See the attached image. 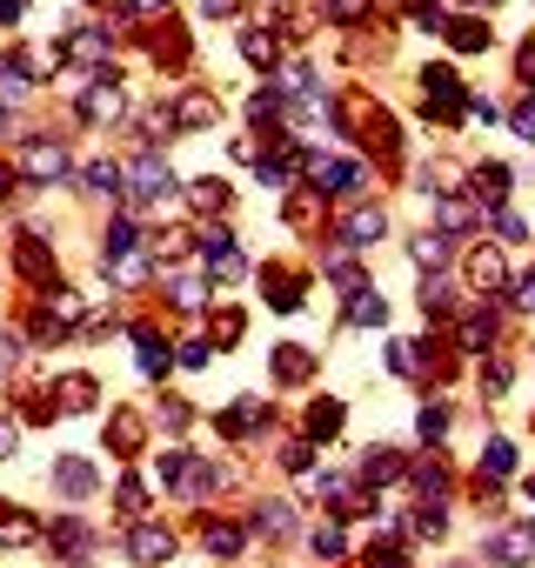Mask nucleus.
<instances>
[{"label": "nucleus", "mask_w": 535, "mask_h": 568, "mask_svg": "<svg viewBox=\"0 0 535 568\" xmlns=\"http://www.w3.org/2000/svg\"><path fill=\"white\" fill-rule=\"evenodd\" d=\"M74 187L94 194V201H101V194L114 201V194L128 187V168H121V161H74Z\"/></svg>", "instance_id": "obj_22"}, {"label": "nucleus", "mask_w": 535, "mask_h": 568, "mask_svg": "<svg viewBox=\"0 0 535 568\" xmlns=\"http://www.w3.org/2000/svg\"><path fill=\"white\" fill-rule=\"evenodd\" d=\"M214 435H221L228 448L268 442V435H275V408H268V395H234V402L214 415Z\"/></svg>", "instance_id": "obj_6"}, {"label": "nucleus", "mask_w": 535, "mask_h": 568, "mask_svg": "<svg viewBox=\"0 0 535 568\" xmlns=\"http://www.w3.org/2000/svg\"><path fill=\"white\" fill-rule=\"evenodd\" d=\"M181 548H188V535H181L174 521H161V515H148V521H134V528H114V555H121L128 568H168Z\"/></svg>", "instance_id": "obj_4"}, {"label": "nucleus", "mask_w": 535, "mask_h": 568, "mask_svg": "<svg viewBox=\"0 0 535 568\" xmlns=\"http://www.w3.org/2000/svg\"><path fill=\"white\" fill-rule=\"evenodd\" d=\"M241 54H248V68H261V74H275V68H282V41H275V34H261V28L241 34Z\"/></svg>", "instance_id": "obj_29"}, {"label": "nucleus", "mask_w": 535, "mask_h": 568, "mask_svg": "<svg viewBox=\"0 0 535 568\" xmlns=\"http://www.w3.org/2000/svg\"><path fill=\"white\" fill-rule=\"evenodd\" d=\"M275 468H282L289 481H309V475L322 468V462H315V442H302V435H295V442H282V448H275Z\"/></svg>", "instance_id": "obj_28"}, {"label": "nucleus", "mask_w": 535, "mask_h": 568, "mask_svg": "<svg viewBox=\"0 0 535 568\" xmlns=\"http://www.w3.org/2000/svg\"><path fill=\"white\" fill-rule=\"evenodd\" d=\"M408 462L415 455H402V448H362V488H375V495H388V488H408Z\"/></svg>", "instance_id": "obj_18"}, {"label": "nucleus", "mask_w": 535, "mask_h": 568, "mask_svg": "<svg viewBox=\"0 0 535 568\" xmlns=\"http://www.w3.org/2000/svg\"><path fill=\"white\" fill-rule=\"evenodd\" d=\"M0 134H8V101H0Z\"/></svg>", "instance_id": "obj_47"}, {"label": "nucleus", "mask_w": 535, "mask_h": 568, "mask_svg": "<svg viewBox=\"0 0 535 568\" xmlns=\"http://www.w3.org/2000/svg\"><path fill=\"white\" fill-rule=\"evenodd\" d=\"M174 362H181V368H208V362H214V342H208V335H188V342L174 348Z\"/></svg>", "instance_id": "obj_37"}, {"label": "nucleus", "mask_w": 535, "mask_h": 568, "mask_svg": "<svg viewBox=\"0 0 535 568\" xmlns=\"http://www.w3.org/2000/svg\"><path fill=\"white\" fill-rule=\"evenodd\" d=\"M161 508V488L141 475V468H121L114 481H108V521L114 528H134V521H148Z\"/></svg>", "instance_id": "obj_7"}, {"label": "nucleus", "mask_w": 535, "mask_h": 568, "mask_svg": "<svg viewBox=\"0 0 535 568\" xmlns=\"http://www.w3.org/2000/svg\"><path fill=\"white\" fill-rule=\"evenodd\" d=\"M241 521H248V535H254V541H268V548H289V541H302V528H309V515H302V495H295V488H268V495H254Z\"/></svg>", "instance_id": "obj_3"}, {"label": "nucleus", "mask_w": 535, "mask_h": 568, "mask_svg": "<svg viewBox=\"0 0 535 568\" xmlns=\"http://www.w3.org/2000/svg\"><path fill=\"white\" fill-rule=\"evenodd\" d=\"M408 261L415 267H428V274H448L442 261H448V234L435 227V234H408Z\"/></svg>", "instance_id": "obj_30"}, {"label": "nucleus", "mask_w": 535, "mask_h": 568, "mask_svg": "<svg viewBox=\"0 0 535 568\" xmlns=\"http://www.w3.org/2000/svg\"><path fill=\"white\" fill-rule=\"evenodd\" d=\"M68 568H101V555H94V561H68Z\"/></svg>", "instance_id": "obj_45"}, {"label": "nucleus", "mask_w": 535, "mask_h": 568, "mask_svg": "<svg viewBox=\"0 0 535 568\" xmlns=\"http://www.w3.org/2000/svg\"><path fill=\"white\" fill-rule=\"evenodd\" d=\"M48 495H54V508H94V501L108 495V468H101L94 455H81V448H54V462H48Z\"/></svg>", "instance_id": "obj_2"}, {"label": "nucleus", "mask_w": 535, "mask_h": 568, "mask_svg": "<svg viewBox=\"0 0 535 568\" xmlns=\"http://www.w3.org/2000/svg\"><path fill=\"white\" fill-rule=\"evenodd\" d=\"M448 568H482V561H448Z\"/></svg>", "instance_id": "obj_48"}, {"label": "nucleus", "mask_w": 535, "mask_h": 568, "mask_svg": "<svg viewBox=\"0 0 535 568\" xmlns=\"http://www.w3.org/2000/svg\"><path fill=\"white\" fill-rule=\"evenodd\" d=\"M121 168H128V194H134L141 207H154V201H168V194H174V168H168L154 148H148V154H134V161H121Z\"/></svg>", "instance_id": "obj_14"}, {"label": "nucleus", "mask_w": 535, "mask_h": 568, "mask_svg": "<svg viewBox=\"0 0 535 568\" xmlns=\"http://www.w3.org/2000/svg\"><path fill=\"white\" fill-rule=\"evenodd\" d=\"M268 368H275V382H282V388H309L322 362H315V348H302V342H282L275 355H268Z\"/></svg>", "instance_id": "obj_21"}, {"label": "nucleus", "mask_w": 535, "mask_h": 568, "mask_svg": "<svg viewBox=\"0 0 535 568\" xmlns=\"http://www.w3.org/2000/svg\"><path fill=\"white\" fill-rule=\"evenodd\" d=\"M101 448L121 462V468H134L148 448H154V422L141 415V408H108V428H101Z\"/></svg>", "instance_id": "obj_8"}, {"label": "nucleus", "mask_w": 535, "mask_h": 568, "mask_svg": "<svg viewBox=\"0 0 535 568\" xmlns=\"http://www.w3.org/2000/svg\"><path fill=\"white\" fill-rule=\"evenodd\" d=\"M48 388H54V408H61V422H74V415H94V408H101V382H94L88 368H68V375H54Z\"/></svg>", "instance_id": "obj_17"}, {"label": "nucleus", "mask_w": 535, "mask_h": 568, "mask_svg": "<svg viewBox=\"0 0 535 568\" xmlns=\"http://www.w3.org/2000/svg\"><path fill=\"white\" fill-rule=\"evenodd\" d=\"M148 422H154V435H168V442H188V428H194V408H188L181 395H161V402L148 408Z\"/></svg>", "instance_id": "obj_23"}, {"label": "nucleus", "mask_w": 535, "mask_h": 568, "mask_svg": "<svg viewBox=\"0 0 535 568\" xmlns=\"http://www.w3.org/2000/svg\"><path fill=\"white\" fill-rule=\"evenodd\" d=\"M194 14H201V21H234L241 0H194Z\"/></svg>", "instance_id": "obj_40"}, {"label": "nucleus", "mask_w": 535, "mask_h": 568, "mask_svg": "<svg viewBox=\"0 0 535 568\" xmlns=\"http://www.w3.org/2000/svg\"><path fill=\"white\" fill-rule=\"evenodd\" d=\"M342 315H349V328H388V302L369 288V281H362V288H349V308Z\"/></svg>", "instance_id": "obj_24"}, {"label": "nucleus", "mask_w": 535, "mask_h": 568, "mask_svg": "<svg viewBox=\"0 0 535 568\" xmlns=\"http://www.w3.org/2000/svg\"><path fill=\"white\" fill-rule=\"evenodd\" d=\"M128 8H141V14H168V0H128Z\"/></svg>", "instance_id": "obj_44"}, {"label": "nucleus", "mask_w": 535, "mask_h": 568, "mask_svg": "<svg viewBox=\"0 0 535 568\" xmlns=\"http://www.w3.org/2000/svg\"><path fill=\"white\" fill-rule=\"evenodd\" d=\"M188 541L221 568V561H248V548H254V535H248V521H234V515H214V508H194L188 515Z\"/></svg>", "instance_id": "obj_5"}, {"label": "nucleus", "mask_w": 535, "mask_h": 568, "mask_svg": "<svg viewBox=\"0 0 535 568\" xmlns=\"http://www.w3.org/2000/svg\"><path fill=\"white\" fill-rule=\"evenodd\" d=\"M475 561H495V568H528V561H535V528H528V521H515V528L482 535V555H475Z\"/></svg>", "instance_id": "obj_16"}, {"label": "nucleus", "mask_w": 535, "mask_h": 568, "mask_svg": "<svg viewBox=\"0 0 535 568\" xmlns=\"http://www.w3.org/2000/svg\"><path fill=\"white\" fill-rule=\"evenodd\" d=\"M508 128H515V134H522V141H535V94H528V101H522V108H515V114H508Z\"/></svg>", "instance_id": "obj_41"}, {"label": "nucleus", "mask_w": 535, "mask_h": 568, "mask_svg": "<svg viewBox=\"0 0 535 568\" xmlns=\"http://www.w3.org/2000/svg\"><path fill=\"white\" fill-rule=\"evenodd\" d=\"M309 181L322 194H355V187H369V161H355V154H309Z\"/></svg>", "instance_id": "obj_13"}, {"label": "nucleus", "mask_w": 535, "mask_h": 568, "mask_svg": "<svg viewBox=\"0 0 535 568\" xmlns=\"http://www.w3.org/2000/svg\"><path fill=\"white\" fill-rule=\"evenodd\" d=\"M515 68H522V81H535V34L522 41V61H515Z\"/></svg>", "instance_id": "obj_43"}, {"label": "nucleus", "mask_w": 535, "mask_h": 568, "mask_svg": "<svg viewBox=\"0 0 535 568\" xmlns=\"http://www.w3.org/2000/svg\"><path fill=\"white\" fill-rule=\"evenodd\" d=\"M221 568H248V561H221Z\"/></svg>", "instance_id": "obj_49"}, {"label": "nucleus", "mask_w": 535, "mask_h": 568, "mask_svg": "<svg viewBox=\"0 0 535 568\" xmlns=\"http://www.w3.org/2000/svg\"><path fill=\"white\" fill-rule=\"evenodd\" d=\"M128 121V88L114 74H94L81 88V128H121Z\"/></svg>", "instance_id": "obj_11"}, {"label": "nucleus", "mask_w": 535, "mask_h": 568, "mask_svg": "<svg viewBox=\"0 0 535 568\" xmlns=\"http://www.w3.org/2000/svg\"><path fill=\"white\" fill-rule=\"evenodd\" d=\"M128 335H134V355H141V382H148V388H161V382L174 375V342H168L154 322H134Z\"/></svg>", "instance_id": "obj_15"}, {"label": "nucleus", "mask_w": 535, "mask_h": 568, "mask_svg": "<svg viewBox=\"0 0 535 568\" xmlns=\"http://www.w3.org/2000/svg\"><path fill=\"white\" fill-rule=\"evenodd\" d=\"M41 535H48V515L0 495V555H41Z\"/></svg>", "instance_id": "obj_9"}, {"label": "nucleus", "mask_w": 535, "mask_h": 568, "mask_svg": "<svg viewBox=\"0 0 535 568\" xmlns=\"http://www.w3.org/2000/svg\"><path fill=\"white\" fill-rule=\"evenodd\" d=\"M488 342H495V308H475L462 322V348H488Z\"/></svg>", "instance_id": "obj_34"}, {"label": "nucleus", "mask_w": 535, "mask_h": 568, "mask_svg": "<svg viewBox=\"0 0 535 568\" xmlns=\"http://www.w3.org/2000/svg\"><path fill=\"white\" fill-rule=\"evenodd\" d=\"M448 41H455V54H475V48H488V21H448Z\"/></svg>", "instance_id": "obj_33"}, {"label": "nucleus", "mask_w": 535, "mask_h": 568, "mask_svg": "<svg viewBox=\"0 0 535 568\" xmlns=\"http://www.w3.org/2000/svg\"><path fill=\"white\" fill-rule=\"evenodd\" d=\"M342 422H349V408H342L335 395H322V402H309V408H302L295 435H302V442H315V448H329V442H342Z\"/></svg>", "instance_id": "obj_19"}, {"label": "nucleus", "mask_w": 535, "mask_h": 568, "mask_svg": "<svg viewBox=\"0 0 535 568\" xmlns=\"http://www.w3.org/2000/svg\"><path fill=\"white\" fill-rule=\"evenodd\" d=\"M462 8H495V0H462Z\"/></svg>", "instance_id": "obj_46"}, {"label": "nucleus", "mask_w": 535, "mask_h": 568, "mask_svg": "<svg viewBox=\"0 0 535 568\" xmlns=\"http://www.w3.org/2000/svg\"><path fill=\"white\" fill-rule=\"evenodd\" d=\"M408 495H415V501H448V495H455V475H448V462H442V455H422V462H408Z\"/></svg>", "instance_id": "obj_20"}, {"label": "nucleus", "mask_w": 535, "mask_h": 568, "mask_svg": "<svg viewBox=\"0 0 535 568\" xmlns=\"http://www.w3.org/2000/svg\"><path fill=\"white\" fill-rule=\"evenodd\" d=\"M14 168H21V181H74V154H68V141H28L21 154H14Z\"/></svg>", "instance_id": "obj_12"}, {"label": "nucleus", "mask_w": 535, "mask_h": 568, "mask_svg": "<svg viewBox=\"0 0 535 568\" xmlns=\"http://www.w3.org/2000/svg\"><path fill=\"white\" fill-rule=\"evenodd\" d=\"M408 21H422V28H448V14H442V0H408Z\"/></svg>", "instance_id": "obj_39"}, {"label": "nucleus", "mask_w": 535, "mask_h": 568, "mask_svg": "<svg viewBox=\"0 0 535 568\" xmlns=\"http://www.w3.org/2000/svg\"><path fill=\"white\" fill-rule=\"evenodd\" d=\"M515 308H535V274H522V281H515Z\"/></svg>", "instance_id": "obj_42"}, {"label": "nucleus", "mask_w": 535, "mask_h": 568, "mask_svg": "<svg viewBox=\"0 0 535 568\" xmlns=\"http://www.w3.org/2000/svg\"><path fill=\"white\" fill-rule=\"evenodd\" d=\"M108 541H114V535H108L88 508H54V515H48V535H41V561H54V568H68V561H94Z\"/></svg>", "instance_id": "obj_1"}, {"label": "nucleus", "mask_w": 535, "mask_h": 568, "mask_svg": "<svg viewBox=\"0 0 535 568\" xmlns=\"http://www.w3.org/2000/svg\"><path fill=\"white\" fill-rule=\"evenodd\" d=\"M382 234H388V214H382V207H355V214L342 221V241H349V247H369V241H382Z\"/></svg>", "instance_id": "obj_27"}, {"label": "nucleus", "mask_w": 535, "mask_h": 568, "mask_svg": "<svg viewBox=\"0 0 535 568\" xmlns=\"http://www.w3.org/2000/svg\"><path fill=\"white\" fill-rule=\"evenodd\" d=\"M21 362H28V342H21L14 328H0V388L21 375Z\"/></svg>", "instance_id": "obj_32"}, {"label": "nucleus", "mask_w": 535, "mask_h": 568, "mask_svg": "<svg viewBox=\"0 0 535 568\" xmlns=\"http://www.w3.org/2000/svg\"><path fill=\"white\" fill-rule=\"evenodd\" d=\"M21 435H28V428H21L8 408H0V462H14V455H21Z\"/></svg>", "instance_id": "obj_38"}, {"label": "nucleus", "mask_w": 535, "mask_h": 568, "mask_svg": "<svg viewBox=\"0 0 535 568\" xmlns=\"http://www.w3.org/2000/svg\"><path fill=\"white\" fill-rule=\"evenodd\" d=\"M302 555H309L315 568H342V561L355 555V541H349V521H342L335 508H322V521H309V528H302Z\"/></svg>", "instance_id": "obj_10"}, {"label": "nucleus", "mask_w": 535, "mask_h": 568, "mask_svg": "<svg viewBox=\"0 0 535 568\" xmlns=\"http://www.w3.org/2000/svg\"><path fill=\"white\" fill-rule=\"evenodd\" d=\"M468 221H475V207H468V201H442V207H435V227H442V234H462Z\"/></svg>", "instance_id": "obj_36"}, {"label": "nucleus", "mask_w": 535, "mask_h": 568, "mask_svg": "<svg viewBox=\"0 0 535 568\" xmlns=\"http://www.w3.org/2000/svg\"><path fill=\"white\" fill-rule=\"evenodd\" d=\"M475 475H482V481H502V488H508V475H515V442L488 435V442H482V455H475Z\"/></svg>", "instance_id": "obj_25"}, {"label": "nucleus", "mask_w": 535, "mask_h": 568, "mask_svg": "<svg viewBox=\"0 0 535 568\" xmlns=\"http://www.w3.org/2000/svg\"><path fill=\"white\" fill-rule=\"evenodd\" d=\"M502 274H508V267H502L495 247H475V254H468V281H475V288H502Z\"/></svg>", "instance_id": "obj_31"}, {"label": "nucleus", "mask_w": 535, "mask_h": 568, "mask_svg": "<svg viewBox=\"0 0 535 568\" xmlns=\"http://www.w3.org/2000/svg\"><path fill=\"white\" fill-rule=\"evenodd\" d=\"M315 14H322V21H342V28H349V21H362V14H369V0H315Z\"/></svg>", "instance_id": "obj_35"}, {"label": "nucleus", "mask_w": 535, "mask_h": 568, "mask_svg": "<svg viewBox=\"0 0 535 568\" xmlns=\"http://www.w3.org/2000/svg\"><path fill=\"white\" fill-rule=\"evenodd\" d=\"M448 428H455L448 402H422V408H415V442H422V448H442V442H448Z\"/></svg>", "instance_id": "obj_26"}]
</instances>
